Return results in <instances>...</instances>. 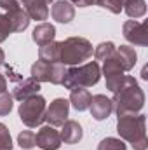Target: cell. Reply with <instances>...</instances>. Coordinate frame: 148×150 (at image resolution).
<instances>
[{
	"instance_id": "obj_17",
	"label": "cell",
	"mask_w": 148,
	"mask_h": 150,
	"mask_svg": "<svg viewBox=\"0 0 148 150\" xmlns=\"http://www.w3.org/2000/svg\"><path fill=\"white\" fill-rule=\"evenodd\" d=\"M56 37V28L49 23H40L33 30V40L37 45H45L49 42H54Z\"/></svg>"
},
{
	"instance_id": "obj_22",
	"label": "cell",
	"mask_w": 148,
	"mask_h": 150,
	"mask_svg": "<svg viewBox=\"0 0 148 150\" xmlns=\"http://www.w3.org/2000/svg\"><path fill=\"white\" fill-rule=\"evenodd\" d=\"M113 52H115V44L113 42H101L96 49H94V58H96V61H106V59H110L111 56H113Z\"/></svg>"
},
{
	"instance_id": "obj_8",
	"label": "cell",
	"mask_w": 148,
	"mask_h": 150,
	"mask_svg": "<svg viewBox=\"0 0 148 150\" xmlns=\"http://www.w3.org/2000/svg\"><path fill=\"white\" fill-rule=\"evenodd\" d=\"M103 74H105V79H106V87L110 89L111 93H115L120 86H122V82H124V70L120 68V65H118V61L111 56L110 59H106L105 61V65H103Z\"/></svg>"
},
{
	"instance_id": "obj_32",
	"label": "cell",
	"mask_w": 148,
	"mask_h": 150,
	"mask_svg": "<svg viewBox=\"0 0 148 150\" xmlns=\"http://www.w3.org/2000/svg\"><path fill=\"white\" fill-rule=\"evenodd\" d=\"M5 89H7V80H5V77H4V75L0 74V93H2V91H5Z\"/></svg>"
},
{
	"instance_id": "obj_28",
	"label": "cell",
	"mask_w": 148,
	"mask_h": 150,
	"mask_svg": "<svg viewBox=\"0 0 148 150\" xmlns=\"http://www.w3.org/2000/svg\"><path fill=\"white\" fill-rule=\"evenodd\" d=\"M12 33V25L11 19L5 14H0V42H4L5 38Z\"/></svg>"
},
{
	"instance_id": "obj_3",
	"label": "cell",
	"mask_w": 148,
	"mask_h": 150,
	"mask_svg": "<svg viewBox=\"0 0 148 150\" xmlns=\"http://www.w3.org/2000/svg\"><path fill=\"white\" fill-rule=\"evenodd\" d=\"M59 44H61L59 63H63V65H70V67L82 65L94 52L92 44L84 37H70L63 42H59Z\"/></svg>"
},
{
	"instance_id": "obj_29",
	"label": "cell",
	"mask_w": 148,
	"mask_h": 150,
	"mask_svg": "<svg viewBox=\"0 0 148 150\" xmlns=\"http://www.w3.org/2000/svg\"><path fill=\"white\" fill-rule=\"evenodd\" d=\"M12 110V96L7 91L0 93V115H7Z\"/></svg>"
},
{
	"instance_id": "obj_21",
	"label": "cell",
	"mask_w": 148,
	"mask_h": 150,
	"mask_svg": "<svg viewBox=\"0 0 148 150\" xmlns=\"http://www.w3.org/2000/svg\"><path fill=\"white\" fill-rule=\"evenodd\" d=\"M51 63H45V61H40L33 63L32 67V79H35L37 82H49V77H51Z\"/></svg>"
},
{
	"instance_id": "obj_30",
	"label": "cell",
	"mask_w": 148,
	"mask_h": 150,
	"mask_svg": "<svg viewBox=\"0 0 148 150\" xmlns=\"http://www.w3.org/2000/svg\"><path fill=\"white\" fill-rule=\"evenodd\" d=\"M0 7L7 12V14H12L16 12L18 9H21V4L18 0H0Z\"/></svg>"
},
{
	"instance_id": "obj_9",
	"label": "cell",
	"mask_w": 148,
	"mask_h": 150,
	"mask_svg": "<svg viewBox=\"0 0 148 150\" xmlns=\"http://www.w3.org/2000/svg\"><path fill=\"white\" fill-rule=\"evenodd\" d=\"M61 143H63L61 136L52 126L40 127V131L35 134V145L42 150H58L61 147Z\"/></svg>"
},
{
	"instance_id": "obj_4",
	"label": "cell",
	"mask_w": 148,
	"mask_h": 150,
	"mask_svg": "<svg viewBox=\"0 0 148 150\" xmlns=\"http://www.w3.org/2000/svg\"><path fill=\"white\" fill-rule=\"evenodd\" d=\"M101 77V68L96 61H89L85 65H78L70 70H66L65 80L61 86H65L66 89H73V87H91L94 84L99 82Z\"/></svg>"
},
{
	"instance_id": "obj_16",
	"label": "cell",
	"mask_w": 148,
	"mask_h": 150,
	"mask_svg": "<svg viewBox=\"0 0 148 150\" xmlns=\"http://www.w3.org/2000/svg\"><path fill=\"white\" fill-rule=\"evenodd\" d=\"M72 91V94H70V103H72V107H73L77 112H84V110H87L89 108V105H91V93L87 91V89H84V87H73V89H70Z\"/></svg>"
},
{
	"instance_id": "obj_25",
	"label": "cell",
	"mask_w": 148,
	"mask_h": 150,
	"mask_svg": "<svg viewBox=\"0 0 148 150\" xmlns=\"http://www.w3.org/2000/svg\"><path fill=\"white\" fill-rule=\"evenodd\" d=\"M18 143H19L21 149H26V150L35 147V133L33 131H23V133H19Z\"/></svg>"
},
{
	"instance_id": "obj_33",
	"label": "cell",
	"mask_w": 148,
	"mask_h": 150,
	"mask_svg": "<svg viewBox=\"0 0 148 150\" xmlns=\"http://www.w3.org/2000/svg\"><path fill=\"white\" fill-rule=\"evenodd\" d=\"M4 63H5V52H4V51L0 49V67H2Z\"/></svg>"
},
{
	"instance_id": "obj_14",
	"label": "cell",
	"mask_w": 148,
	"mask_h": 150,
	"mask_svg": "<svg viewBox=\"0 0 148 150\" xmlns=\"http://www.w3.org/2000/svg\"><path fill=\"white\" fill-rule=\"evenodd\" d=\"M51 14L58 23H70L75 18V7L66 0H59L52 5Z\"/></svg>"
},
{
	"instance_id": "obj_10",
	"label": "cell",
	"mask_w": 148,
	"mask_h": 150,
	"mask_svg": "<svg viewBox=\"0 0 148 150\" xmlns=\"http://www.w3.org/2000/svg\"><path fill=\"white\" fill-rule=\"evenodd\" d=\"M89 110H91V115L96 120H105L113 112V103H111L110 98H106L105 94H96V96L91 98Z\"/></svg>"
},
{
	"instance_id": "obj_20",
	"label": "cell",
	"mask_w": 148,
	"mask_h": 150,
	"mask_svg": "<svg viewBox=\"0 0 148 150\" xmlns=\"http://www.w3.org/2000/svg\"><path fill=\"white\" fill-rule=\"evenodd\" d=\"M7 18L11 19V25H12V32H23V30H26L28 28V25H30V18H28V14L25 12V9L21 7V9H18L16 12H12V14H7Z\"/></svg>"
},
{
	"instance_id": "obj_1",
	"label": "cell",
	"mask_w": 148,
	"mask_h": 150,
	"mask_svg": "<svg viewBox=\"0 0 148 150\" xmlns=\"http://www.w3.org/2000/svg\"><path fill=\"white\" fill-rule=\"evenodd\" d=\"M113 108L117 115H131V113H138L143 105H145V93L143 89L138 86L136 79L131 75L124 77L122 86L113 93Z\"/></svg>"
},
{
	"instance_id": "obj_6",
	"label": "cell",
	"mask_w": 148,
	"mask_h": 150,
	"mask_svg": "<svg viewBox=\"0 0 148 150\" xmlns=\"http://www.w3.org/2000/svg\"><path fill=\"white\" fill-rule=\"evenodd\" d=\"M68 110H70V101L65 98H56L45 110V120L49 122V126L58 127L63 126L66 122L68 117Z\"/></svg>"
},
{
	"instance_id": "obj_23",
	"label": "cell",
	"mask_w": 148,
	"mask_h": 150,
	"mask_svg": "<svg viewBox=\"0 0 148 150\" xmlns=\"http://www.w3.org/2000/svg\"><path fill=\"white\" fill-rule=\"evenodd\" d=\"M66 65L63 63H54L51 67V77H49V82L51 84H56V86H61L63 80H65V75H66Z\"/></svg>"
},
{
	"instance_id": "obj_24",
	"label": "cell",
	"mask_w": 148,
	"mask_h": 150,
	"mask_svg": "<svg viewBox=\"0 0 148 150\" xmlns=\"http://www.w3.org/2000/svg\"><path fill=\"white\" fill-rule=\"evenodd\" d=\"M125 143L120 138H105L99 142L98 150H125Z\"/></svg>"
},
{
	"instance_id": "obj_13",
	"label": "cell",
	"mask_w": 148,
	"mask_h": 150,
	"mask_svg": "<svg viewBox=\"0 0 148 150\" xmlns=\"http://www.w3.org/2000/svg\"><path fill=\"white\" fill-rule=\"evenodd\" d=\"M38 91H40V82H37L32 77L30 79H21L19 84L14 87V96L12 98H16L18 101H23V100H28V98L38 94Z\"/></svg>"
},
{
	"instance_id": "obj_2",
	"label": "cell",
	"mask_w": 148,
	"mask_h": 150,
	"mask_svg": "<svg viewBox=\"0 0 148 150\" xmlns=\"http://www.w3.org/2000/svg\"><path fill=\"white\" fill-rule=\"evenodd\" d=\"M117 133L124 142H129L134 150H147V117L143 113L120 115L117 122Z\"/></svg>"
},
{
	"instance_id": "obj_11",
	"label": "cell",
	"mask_w": 148,
	"mask_h": 150,
	"mask_svg": "<svg viewBox=\"0 0 148 150\" xmlns=\"http://www.w3.org/2000/svg\"><path fill=\"white\" fill-rule=\"evenodd\" d=\"M113 58L118 61V65H120V68L124 72H129V70L134 68L138 54H136L134 47H131V45H120V47H115Z\"/></svg>"
},
{
	"instance_id": "obj_34",
	"label": "cell",
	"mask_w": 148,
	"mask_h": 150,
	"mask_svg": "<svg viewBox=\"0 0 148 150\" xmlns=\"http://www.w3.org/2000/svg\"><path fill=\"white\" fill-rule=\"evenodd\" d=\"M44 2H45V4L49 5V4H51V2H54V0H44Z\"/></svg>"
},
{
	"instance_id": "obj_26",
	"label": "cell",
	"mask_w": 148,
	"mask_h": 150,
	"mask_svg": "<svg viewBox=\"0 0 148 150\" xmlns=\"http://www.w3.org/2000/svg\"><path fill=\"white\" fill-rule=\"evenodd\" d=\"M12 149V138L5 124L0 122V150H11Z\"/></svg>"
},
{
	"instance_id": "obj_7",
	"label": "cell",
	"mask_w": 148,
	"mask_h": 150,
	"mask_svg": "<svg viewBox=\"0 0 148 150\" xmlns=\"http://www.w3.org/2000/svg\"><path fill=\"white\" fill-rule=\"evenodd\" d=\"M124 37L127 42L134 44V45H147L148 44V25L147 23H140L136 19H129L124 23Z\"/></svg>"
},
{
	"instance_id": "obj_12",
	"label": "cell",
	"mask_w": 148,
	"mask_h": 150,
	"mask_svg": "<svg viewBox=\"0 0 148 150\" xmlns=\"http://www.w3.org/2000/svg\"><path fill=\"white\" fill-rule=\"evenodd\" d=\"M25 12L28 14L30 19H37V21H42V19H47L49 16V7L44 0H18Z\"/></svg>"
},
{
	"instance_id": "obj_31",
	"label": "cell",
	"mask_w": 148,
	"mask_h": 150,
	"mask_svg": "<svg viewBox=\"0 0 148 150\" xmlns=\"http://www.w3.org/2000/svg\"><path fill=\"white\" fill-rule=\"evenodd\" d=\"M72 5H78V7H87V5H92L96 4V0H70Z\"/></svg>"
},
{
	"instance_id": "obj_5",
	"label": "cell",
	"mask_w": 148,
	"mask_h": 150,
	"mask_svg": "<svg viewBox=\"0 0 148 150\" xmlns=\"http://www.w3.org/2000/svg\"><path fill=\"white\" fill-rule=\"evenodd\" d=\"M45 110L47 103L42 96H32L28 100H23L19 105V119L28 127H38L45 122Z\"/></svg>"
},
{
	"instance_id": "obj_27",
	"label": "cell",
	"mask_w": 148,
	"mask_h": 150,
	"mask_svg": "<svg viewBox=\"0 0 148 150\" xmlns=\"http://www.w3.org/2000/svg\"><path fill=\"white\" fill-rule=\"evenodd\" d=\"M96 4L101 5V7H105V9H108L113 14H118V12L122 11L124 0H96Z\"/></svg>"
},
{
	"instance_id": "obj_18",
	"label": "cell",
	"mask_w": 148,
	"mask_h": 150,
	"mask_svg": "<svg viewBox=\"0 0 148 150\" xmlns=\"http://www.w3.org/2000/svg\"><path fill=\"white\" fill-rule=\"evenodd\" d=\"M59 51H61V44L59 42H49L45 45H40L38 49V59L45 61V63H59Z\"/></svg>"
},
{
	"instance_id": "obj_19",
	"label": "cell",
	"mask_w": 148,
	"mask_h": 150,
	"mask_svg": "<svg viewBox=\"0 0 148 150\" xmlns=\"http://www.w3.org/2000/svg\"><path fill=\"white\" fill-rule=\"evenodd\" d=\"M122 9L131 19H138L147 14V2L145 0H124Z\"/></svg>"
},
{
	"instance_id": "obj_15",
	"label": "cell",
	"mask_w": 148,
	"mask_h": 150,
	"mask_svg": "<svg viewBox=\"0 0 148 150\" xmlns=\"http://www.w3.org/2000/svg\"><path fill=\"white\" fill-rule=\"evenodd\" d=\"M61 127H63L61 133H59L61 142H65V143H68V145H73V143H78V142L82 140V127H80L78 122H75V120H66Z\"/></svg>"
}]
</instances>
